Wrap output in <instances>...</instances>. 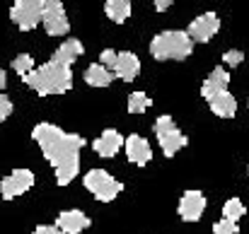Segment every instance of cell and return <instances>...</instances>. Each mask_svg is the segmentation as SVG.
<instances>
[{
	"mask_svg": "<svg viewBox=\"0 0 249 234\" xmlns=\"http://www.w3.org/2000/svg\"><path fill=\"white\" fill-rule=\"evenodd\" d=\"M131 2L128 0H107L104 2V12L107 17L114 22V24H124L128 17H131Z\"/></svg>",
	"mask_w": 249,
	"mask_h": 234,
	"instance_id": "18",
	"label": "cell"
},
{
	"mask_svg": "<svg viewBox=\"0 0 249 234\" xmlns=\"http://www.w3.org/2000/svg\"><path fill=\"white\" fill-rule=\"evenodd\" d=\"M85 188L102 203H111L121 191H124V184L119 179H114L111 174H107L104 169H89L85 174Z\"/></svg>",
	"mask_w": 249,
	"mask_h": 234,
	"instance_id": "4",
	"label": "cell"
},
{
	"mask_svg": "<svg viewBox=\"0 0 249 234\" xmlns=\"http://www.w3.org/2000/svg\"><path fill=\"white\" fill-rule=\"evenodd\" d=\"M153 106V99L145 92H133L128 97V114H143Z\"/></svg>",
	"mask_w": 249,
	"mask_h": 234,
	"instance_id": "21",
	"label": "cell"
},
{
	"mask_svg": "<svg viewBox=\"0 0 249 234\" xmlns=\"http://www.w3.org/2000/svg\"><path fill=\"white\" fill-rule=\"evenodd\" d=\"M247 174H249V171H247Z\"/></svg>",
	"mask_w": 249,
	"mask_h": 234,
	"instance_id": "30",
	"label": "cell"
},
{
	"mask_svg": "<svg viewBox=\"0 0 249 234\" xmlns=\"http://www.w3.org/2000/svg\"><path fill=\"white\" fill-rule=\"evenodd\" d=\"M32 138L51 162L56 171V184L68 186L80 171V150L85 148V138L78 133H66L53 123H36Z\"/></svg>",
	"mask_w": 249,
	"mask_h": 234,
	"instance_id": "1",
	"label": "cell"
},
{
	"mask_svg": "<svg viewBox=\"0 0 249 234\" xmlns=\"http://www.w3.org/2000/svg\"><path fill=\"white\" fill-rule=\"evenodd\" d=\"M32 234H63V232H61L56 225H53V227H51V225H39V227H36Z\"/></svg>",
	"mask_w": 249,
	"mask_h": 234,
	"instance_id": "27",
	"label": "cell"
},
{
	"mask_svg": "<svg viewBox=\"0 0 249 234\" xmlns=\"http://www.w3.org/2000/svg\"><path fill=\"white\" fill-rule=\"evenodd\" d=\"M237 232H240V227L235 222H228V220H218L213 225V234H237Z\"/></svg>",
	"mask_w": 249,
	"mask_h": 234,
	"instance_id": "24",
	"label": "cell"
},
{
	"mask_svg": "<svg viewBox=\"0 0 249 234\" xmlns=\"http://www.w3.org/2000/svg\"><path fill=\"white\" fill-rule=\"evenodd\" d=\"M208 106L220 118H235V114H237V99L228 89L220 92V94H215L213 99H208Z\"/></svg>",
	"mask_w": 249,
	"mask_h": 234,
	"instance_id": "17",
	"label": "cell"
},
{
	"mask_svg": "<svg viewBox=\"0 0 249 234\" xmlns=\"http://www.w3.org/2000/svg\"><path fill=\"white\" fill-rule=\"evenodd\" d=\"M10 114H12V101H10V97L0 94V123L5 118H10Z\"/></svg>",
	"mask_w": 249,
	"mask_h": 234,
	"instance_id": "26",
	"label": "cell"
},
{
	"mask_svg": "<svg viewBox=\"0 0 249 234\" xmlns=\"http://www.w3.org/2000/svg\"><path fill=\"white\" fill-rule=\"evenodd\" d=\"M218 29H220V17H218L215 12H203V15H198V17L189 24L186 34H189L191 41L208 44V41L218 34Z\"/></svg>",
	"mask_w": 249,
	"mask_h": 234,
	"instance_id": "9",
	"label": "cell"
},
{
	"mask_svg": "<svg viewBox=\"0 0 249 234\" xmlns=\"http://www.w3.org/2000/svg\"><path fill=\"white\" fill-rule=\"evenodd\" d=\"M194 53V41L181 29H165L150 41V56L155 61H184Z\"/></svg>",
	"mask_w": 249,
	"mask_h": 234,
	"instance_id": "3",
	"label": "cell"
},
{
	"mask_svg": "<svg viewBox=\"0 0 249 234\" xmlns=\"http://www.w3.org/2000/svg\"><path fill=\"white\" fill-rule=\"evenodd\" d=\"M12 70L19 75V78H27L32 70H34V58L29 53H19L12 58Z\"/></svg>",
	"mask_w": 249,
	"mask_h": 234,
	"instance_id": "22",
	"label": "cell"
},
{
	"mask_svg": "<svg viewBox=\"0 0 249 234\" xmlns=\"http://www.w3.org/2000/svg\"><path fill=\"white\" fill-rule=\"evenodd\" d=\"M223 61L228 63V68H235V66H240L245 61V56H242V51H225L223 53Z\"/></svg>",
	"mask_w": 249,
	"mask_h": 234,
	"instance_id": "25",
	"label": "cell"
},
{
	"mask_svg": "<svg viewBox=\"0 0 249 234\" xmlns=\"http://www.w3.org/2000/svg\"><path fill=\"white\" fill-rule=\"evenodd\" d=\"M32 186H34V171L32 169H15L12 174H7L0 181V196L5 201H15V198L24 196Z\"/></svg>",
	"mask_w": 249,
	"mask_h": 234,
	"instance_id": "8",
	"label": "cell"
},
{
	"mask_svg": "<svg viewBox=\"0 0 249 234\" xmlns=\"http://www.w3.org/2000/svg\"><path fill=\"white\" fill-rule=\"evenodd\" d=\"M41 24L49 36H66L71 32V22L66 17V7L61 0H44Z\"/></svg>",
	"mask_w": 249,
	"mask_h": 234,
	"instance_id": "7",
	"label": "cell"
},
{
	"mask_svg": "<svg viewBox=\"0 0 249 234\" xmlns=\"http://www.w3.org/2000/svg\"><path fill=\"white\" fill-rule=\"evenodd\" d=\"M22 82L41 97L66 94L73 87V73H71V68H66L56 61H49V63L34 68L27 78H22Z\"/></svg>",
	"mask_w": 249,
	"mask_h": 234,
	"instance_id": "2",
	"label": "cell"
},
{
	"mask_svg": "<svg viewBox=\"0 0 249 234\" xmlns=\"http://www.w3.org/2000/svg\"><path fill=\"white\" fill-rule=\"evenodd\" d=\"M85 53V46L80 39H66L56 51H53V58L51 61H56V63H61V66H66V68H71L80 56Z\"/></svg>",
	"mask_w": 249,
	"mask_h": 234,
	"instance_id": "15",
	"label": "cell"
},
{
	"mask_svg": "<svg viewBox=\"0 0 249 234\" xmlns=\"http://www.w3.org/2000/svg\"><path fill=\"white\" fill-rule=\"evenodd\" d=\"M124 150H126L128 162H133L136 167H145V164L153 159L150 143H148L143 135H138V133H131V135L124 140Z\"/></svg>",
	"mask_w": 249,
	"mask_h": 234,
	"instance_id": "11",
	"label": "cell"
},
{
	"mask_svg": "<svg viewBox=\"0 0 249 234\" xmlns=\"http://www.w3.org/2000/svg\"><path fill=\"white\" fill-rule=\"evenodd\" d=\"M114 78L124 80V82H133L141 73V58L131 51H124L116 56V66H114Z\"/></svg>",
	"mask_w": 249,
	"mask_h": 234,
	"instance_id": "13",
	"label": "cell"
},
{
	"mask_svg": "<svg viewBox=\"0 0 249 234\" xmlns=\"http://www.w3.org/2000/svg\"><path fill=\"white\" fill-rule=\"evenodd\" d=\"M228 84H230V73L225 68H213V73L201 84V94H203V99H213L215 94L225 92Z\"/></svg>",
	"mask_w": 249,
	"mask_h": 234,
	"instance_id": "16",
	"label": "cell"
},
{
	"mask_svg": "<svg viewBox=\"0 0 249 234\" xmlns=\"http://www.w3.org/2000/svg\"><path fill=\"white\" fill-rule=\"evenodd\" d=\"M206 210V196L201 191H184L177 205V213L184 222H198Z\"/></svg>",
	"mask_w": 249,
	"mask_h": 234,
	"instance_id": "10",
	"label": "cell"
},
{
	"mask_svg": "<svg viewBox=\"0 0 249 234\" xmlns=\"http://www.w3.org/2000/svg\"><path fill=\"white\" fill-rule=\"evenodd\" d=\"M41 12H44V0H17L10 7V19L22 32H29L36 24H41Z\"/></svg>",
	"mask_w": 249,
	"mask_h": 234,
	"instance_id": "6",
	"label": "cell"
},
{
	"mask_svg": "<svg viewBox=\"0 0 249 234\" xmlns=\"http://www.w3.org/2000/svg\"><path fill=\"white\" fill-rule=\"evenodd\" d=\"M124 135L119 133V131H114V128H107L94 143H92V148H94V152L99 157H114L121 148H124Z\"/></svg>",
	"mask_w": 249,
	"mask_h": 234,
	"instance_id": "14",
	"label": "cell"
},
{
	"mask_svg": "<svg viewBox=\"0 0 249 234\" xmlns=\"http://www.w3.org/2000/svg\"><path fill=\"white\" fill-rule=\"evenodd\" d=\"M245 213H247V205L240 198H228L225 205H223V220H228V222L237 225V220L245 217Z\"/></svg>",
	"mask_w": 249,
	"mask_h": 234,
	"instance_id": "20",
	"label": "cell"
},
{
	"mask_svg": "<svg viewBox=\"0 0 249 234\" xmlns=\"http://www.w3.org/2000/svg\"><path fill=\"white\" fill-rule=\"evenodd\" d=\"M172 7V0H155V10H167Z\"/></svg>",
	"mask_w": 249,
	"mask_h": 234,
	"instance_id": "28",
	"label": "cell"
},
{
	"mask_svg": "<svg viewBox=\"0 0 249 234\" xmlns=\"http://www.w3.org/2000/svg\"><path fill=\"white\" fill-rule=\"evenodd\" d=\"M155 138H158L165 157H174L181 148H186V143H189L186 135L177 128L174 118L167 116V114L165 116H158V121H155Z\"/></svg>",
	"mask_w": 249,
	"mask_h": 234,
	"instance_id": "5",
	"label": "cell"
},
{
	"mask_svg": "<svg viewBox=\"0 0 249 234\" xmlns=\"http://www.w3.org/2000/svg\"><path fill=\"white\" fill-rule=\"evenodd\" d=\"M5 84H7V75H5V70L0 68V94H2V89H5Z\"/></svg>",
	"mask_w": 249,
	"mask_h": 234,
	"instance_id": "29",
	"label": "cell"
},
{
	"mask_svg": "<svg viewBox=\"0 0 249 234\" xmlns=\"http://www.w3.org/2000/svg\"><path fill=\"white\" fill-rule=\"evenodd\" d=\"M116 56H119L116 51H111V49H104V51L99 53V66H104V68L111 73V70H114V66H116ZM111 75H114V73H111Z\"/></svg>",
	"mask_w": 249,
	"mask_h": 234,
	"instance_id": "23",
	"label": "cell"
},
{
	"mask_svg": "<svg viewBox=\"0 0 249 234\" xmlns=\"http://www.w3.org/2000/svg\"><path fill=\"white\" fill-rule=\"evenodd\" d=\"M56 227L63 234H80L89 227V217L85 215L83 210H78V208L63 210V213L56 217Z\"/></svg>",
	"mask_w": 249,
	"mask_h": 234,
	"instance_id": "12",
	"label": "cell"
},
{
	"mask_svg": "<svg viewBox=\"0 0 249 234\" xmlns=\"http://www.w3.org/2000/svg\"><path fill=\"white\" fill-rule=\"evenodd\" d=\"M111 80H114V75H111L104 66H99V63H92V66H87V70H85V82H87L89 87H109Z\"/></svg>",
	"mask_w": 249,
	"mask_h": 234,
	"instance_id": "19",
	"label": "cell"
}]
</instances>
